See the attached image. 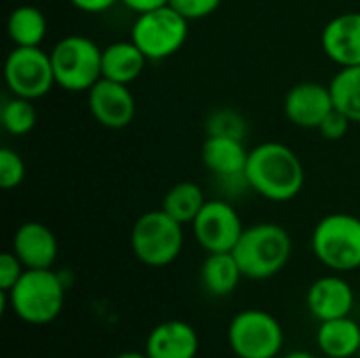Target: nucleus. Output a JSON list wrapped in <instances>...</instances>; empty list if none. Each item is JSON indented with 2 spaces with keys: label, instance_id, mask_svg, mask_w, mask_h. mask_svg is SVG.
<instances>
[{
  "label": "nucleus",
  "instance_id": "obj_1",
  "mask_svg": "<svg viewBox=\"0 0 360 358\" xmlns=\"http://www.w3.org/2000/svg\"><path fill=\"white\" fill-rule=\"evenodd\" d=\"M245 181L266 200L289 203L304 190L306 171L300 156L287 143L264 141L249 150Z\"/></svg>",
  "mask_w": 360,
  "mask_h": 358
},
{
  "label": "nucleus",
  "instance_id": "obj_2",
  "mask_svg": "<svg viewBox=\"0 0 360 358\" xmlns=\"http://www.w3.org/2000/svg\"><path fill=\"white\" fill-rule=\"evenodd\" d=\"M0 293L2 310L11 306L17 319L36 327L53 323L65 306V283L53 268H25L17 285Z\"/></svg>",
  "mask_w": 360,
  "mask_h": 358
},
{
  "label": "nucleus",
  "instance_id": "obj_3",
  "mask_svg": "<svg viewBox=\"0 0 360 358\" xmlns=\"http://www.w3.org/2000/svg\"><path fill=\"white\" fill-rule=\"evenodd\" d=\"M245 279L268 281L285 270L293 253L291 234L272 222L245 228L240 241L232 249Z\"/></svg>",
  "mask_w": 360,
  "mask_h": 358
},
{
  "label": "nucleus",
  "instance_id": "obj_4",
  "mask_svg": "<svg viewBox=\"0 0 360 358\" xmlns=\"http://www.w3.org/2000/svg\"><path fill=\"white\" fill-rule=\"evenodd\" d=\"M310 249L329 270L342 274L360 270V217L329 213L312 230Z\"/></svg>",
  "mask_w": 360,
  "mask_h": 358
},
{
  "label": "nucleus",
  "instance_id": "obj_5",
  "mask_svg": "<svg viewBox=\"0 0 360 358\" xmlns=\"http://www.w3.org/2000/svg\"><path fill=\"white\" fill-rule=\"evenodd\" d=\"M184 241V224L162 209L139 215L131 228L133 255L150 268H165L173 264L181 255Z\"/></svg>",
  "mask_w": 360,
  "mask_h": 358
},
{
  "label": "nucleus",
  "instance_id": "obj_6",
  "mask_svg": "<svg viewBox=\"0 0 360 358\" xmlns=\"http://www.w3.org/2000/svg\"><path fill=\"white\" fill-rule=\"evenodd\" d=\"M99 44L82 34H72L55 42L51 51L57 87L70 93H84L101 78Z\"/></svg>",
  "mask_w": 360,
  "mask_h": 358
},
{
  "label": "nucleus",
  "instance_id": "obj_7",
  "mask_svg": "<svg viewBox=\"0 0 360 358\" xmlns=\"http://www.w3.org/2000/svg\"><path fill=\"white\" fill-rule=\"evenodd\" d=\"M190 21L171 4L139 13L131 27V40L141 49L148 61L173 57L188 40Z\"/></svg>",
  "mask_w": 360,
  "mask_h": 358
},
{
  "label": "nucleus",
  "instance_id": "obj_8",
  "mask_svg": "<svg viewBox=\"0 0 360 358\" xmlns=\"http://www.w3.org/2000/svg\"><path fill=\"white\" fill-rule=\"evenodd\" d=\"M228 346L236 358H276L285 346V331L274 314L249 308L230 321Z\"/></svg>",
  "mask_w": 360,
  "mask_h": 358
},
{
  "label": "nucleus",
  "instance_id": "obj_9",
  "mask_svg": "<svg viewBox=\"0 0 360 358\" xmlns=\"http://www.w3.org/2000/svg\"><path fill=\"white\" fill-rule=\"evenodd\" d=\"M4 80L13 95L25 99L44 97L55 82L51 53L40 46H15L4 61Z\"/></svg>",
  "mask_w": 360,
  "mask_h": 358
},
{
  "label": "nucleus",
  "instance_id": "obj_10",
  "mask_svg": "<svg viewBox=\"0 0 360 358\" xmlns=\"http://www.w3.org/2000/svg\"><path fill=\"white\" fill-rule=\"evenodd\" d=\"M196 243L207 253H226L236 247L245 226L238 211L226 200H207L196 219L190 224Z\"/></svg>",
  "mask_w": 360,
  "mask_h": 358
},
{
  "label": "nucleus",
  "instance_id": "obj_11",
  "mask_svg": "<svg viewBox=\"0 0 360 358\" xmlns=\"http://www.w3.org/2000/svg\"><path fill=\"white\" fill-rule=\"evenodd\" d=\"M89 112L105 129H124L135 120L137 103L129 84L99 78L89 91Z\"/></svg>",
  "mask_w": 360,
  "mask_h": 358
},
{
  "label": "nucleus",
  "instance_id": "obj_12",
  "mask_svg": "<svg viewBox=\"0 0 360 358\" xmlns=\"http://www.w3.org/2000/svg\"><path fill=\"white\" fill-rule=\"evenodd\" d=\"M333 108L331 87L314 80H304L291 87L283 103L287 120L300 129H319Z\"/></svg>",
  "mask_w": 360,
  "mask_h": 358
},
{
  "label": "nucleus",
  "instance_id": "obj_13",
  "mask_svg": "<svg viewBox=\"0 0 360 358\" xmlns=\"http://www.w3.org/2000/svg\"><path fill=\"white\" fill-rule=\"evenodd\" d=\"M356 304V295L352 285L342 279L338 272L316 279L306 293V306L308 312L319 321H331L350 317Z\"/></svg>",
  "mask_w": 360,
  "mask_h": 358
},
{
  "label": "nucleus",
  "instance_id": "obj_14",
  "mask_svg": "<svg viewBox=\"0 0 360 358\" xmlns=\"http://www.w3.org/2000/svg\"><path fill=\"white\" fill-rule=\"evenodd\" d=\"M321 46L340 68L360 65V11L329 19L321 34Z\"/></svg>",
  "mask_w": 360,
  "mask_h": 358
},
{
  "label": "nucleus",
  "instance_id": "obj_15",
  "mask_svg": "<svg viewBox=\"0 0 360 358\" xmlns=\"http://www.w3.org/2000/svg\"><path fill=\"white\" fill-rule=\"evenodd\" d=\"M27 270L53 268L59 255L55 232L42 222H25L13 234L11 249Z\"/></svg>",
  "mask_w": 360,
  "mask_h": 358
},
{
  "label": "nucleus",
  "instance_id": "obj_16",
  "mask_svg": "<svg viewBox=\"0 0 360 358\" xmlns=\"http://www.w3.org/2000/svg\"><path fill=\"white\" fill-rule=\"evenodd\" d=\"M198 350L200 338L186 321H165L146 340V354L150 358H196Z\"/></svg>",
  "mask_w": 360,
  "mask_h": 358
},
{
  "label": "nucleus",
  "instance_id": "obj_17",
  "mask_svg": "<svg viewBox=\"0 0 360 358\" xmlns=\"http://www.w3.org/2000/svg\"><path fill=\"white\" fill-rule=\"evenodd\" d=\"M202 165L219 179H245L249 150L243 139L228 135H207L200 148Z\"/></svg>",
  "mask_w": 360,
  "mask_h": 358
},
{
  "label": "nucleus",
  "instance_id": "obj_18",
  "mask_svg": "<svg viewBox=\"0 0 360 358\" xmlns=\"http://www.w3.org/2000/svg\"><path fill=\"white\" fill-rule=\"evenodd\" d=\"M146 63L148 57L133 40H118L108 44L101 53V78L131 84L143 74Z\"/></svg>",
  "mask_w": 360,
  "mask_h": 358
},
{
  "label": "nucleus",
  "instance_id": "obj_19",
  "mask_svg": "<svg viewBox=\"0 0 360 358\" xmlns=\"http://www.w3.org/2000/svg\"><path fill=\"white\" fill-rule=\"evenodd\" d=\"M316 346L327 358H354L360 354V325L352 317L319 323Z\"/></svg>",
  "mask_w": 360,
  "mask_h": 358
},
{
  "label": "nucleus",
  "instance_id": "obj_20",
  "mask_svg": "<svg viewBox=\"0 0 360 358\" xmlns=\"http://www.w3.org/2000/svg\"><path fill=\"white\" fill-rule=\"evenodd\" d=\"M245 279L232 251L226 253H207L200 266V283L205 291L213 298H228L236 291Z\"/></svg>",
  "mask_w": 360,
  "mask_h": 358
},
{
  "label": "nucleus",
  "instance_id": "obj_21",
  "mask_svg": "<svg viewBox=\"0 0 360 358\" xmlns=\"http://www.w3.org/2000/svg\"><path fill=\"white\" fill-rule=\"evenodd\" d=\"M46 17L34 4L15 6L6 21V34L15 46H40L46 36Z\"/></svg>",
  "mask_w": 360,
  "mask_h": 358
},
{
  "label": "nucleus",
  "instance_id": "obj_22",
  "mask_svg": "<svg viewBox=\"0 0 360 358\" xmlns=\"http://www.w3.org/2000/svg\"><path fill=\"white\" fill-rule=\"evenodd\" d=\"M205 203H207V196L196 181H177L162 196L160 209L186 226V224H192L196 219V215L200 213Z\"/></svg>",
  "mask_w": 360,
  "mask_h": 358
},
{
  "label": "nucleus",
  "instance_id": "obj_23",
  "mask_svg": "<svg viewBox=\"0 0 360 358\" xmlns=\"http://www.w3.org/2000/svg\"><path fill=\"white\" fill-rule=\"evenodd\" d=\"M333 103L354 124H360V65L340 68L329 82Z\"/></svg>",
  "mask_w": 360,
  "mask_h": 358
},
{
  "label": "nucleus",
  "instance_id": "obj_24",
  "mask_svg": "<svg viewBox=\"0 0 360 358\" xmlns=\"http://www.w3.org/2000/svg\"><path fill=\"white\" fill-rule=\"evenodd\" d=\"M36 120H38V112L34 108V101L25 99V97L13 95L11 99L4 101V106L0 110V122L4 127V131L15 137L27 135L36 127Z\"/></svg>",
  "mask_w": 360,
  "mask_h": 358
},
{
  "label": "nucleus",
  "instance_id": "obj_25",
  "mask_svg": "<svg viewBox=\"0 0 360 358\" xmlns=\"http://www.w3.org/2000/svg\"><path fill=\"white\" fill-rule=\"evenodd\" d=\"M207 133L209 135H228V137H236V139H243L245 133H247V122L245 118L234 112V110H215L211 116H209V122H207Z\"/></svg>",
  "mask_w": 360,
  "mask_h": 358
},
{
  "label": "nucleus",
  "instance_id": "obj_26",
  "mask_svg": "<svg viewBox=\"0 0 360 358\" xmlns=\"http://www.w3.org/2000/svg\"><path fill=\"white\" fill-rule=\"evenodd\" d=\"M25 177V162L13 148L0 150V188L13 190L17 188Z\"/></svg>",
  "mask_w": 360,
  "mask_h": 358
},
{
  "label": "nucleus",
  "instance_id": "obj_27",
  "mask_svg": "<svg viewBox=\"0 0 360 358\" xmlns=\"http://www.w3.org/2000/svg\"><path fill=\"white\" fill-rule=\"evenodd\" d=\"M169 4L188 21H194L213 15L219 8L221 0H169Z\"/></svg>",
  "mask_w": 360,
  "mask_h": 358
},
{
  "label": "nucleus",
  "instance_id": "obj_28",
  "mask_svg": "<svg viewBox=\"0 0 360 358\" xmlns=\"http://www.w3.org/2000/svg\"><path fill=\"white\" fill-rule=\"evenodd\" d=\"M350 124H352V120H350L344 112H340L338 108H333V110L329 112V116L321 122L319 133H321L325 139H329V141H340V139H344V137L348 135Z\"/></svg>",
  "mask_w": 360,
  "mask_h": 358
},
{
  "label": "nucleus",
  "instance_id": "obj_29",
  "mask_svg": "<svg viewBox=\"0 0 360 358\" xmlns=\"http://www.w3.org/2000/svg\"><path fill=\"white\" fill-rule=\"evenodd\" d=\"M23 272H25V266L13 251L2 253L0 255V291H11Z\"/></svg>",
  "mask_w": 360,
  "mask_h": 358
},
{
  "label": "nucleus",
  "instance_id": "obj_30",
  "mask_svg": "<svg viewBox=\"0 0 360 358\" xmlns=\"http://www.w3.org/2000/svg\"><path fill=\"white\" fill-rule=\"evenodd\" d=\"M78 11H82V13H105V11H110L116 2H120V0H70Z\"/></svg>",
  "mask_w": 360,
  "mask_h": 358
},
{
  "label": "nucleus",
  "instance_id": "obj_31",
  "mask_svg": "<svg viewBox=\"0 0 360 358\" xmlns=\"http://www.w3.org/2000/svg\"><path fill=\"white\" fill-rule=\"evenodd\" d=\"M120 4H124L129 11L139 15V13H148V11L160 8V6L169 4V0H120Z\"/></svg>",
  "mask_w": 360,
  "mask_h": 358
},
{
  "label": "nucleus",
  "instance_id": "obj_32",
  "mask_svg": "<svg viewBox=\"0 0 360 358\" xmlns=\"http://www.w3.org/2000/svg\"><path fill=\"white\" fill-rule=\"evenodd\" d=\"M283 358H316L312 352H308V350H291V352H287Z\"/></svg>",
  "mask_w": 360,
  "mask_h": 358
},
{
  "label": "nucleus",
  "instance_id": "obj_33",
  "mask_svg": "<svg viewBox=\"0 0 360 358\" xmlns=\"http://www.w3.org/2000/svg\"><path fill=\"white\" fill-rule=\"evenodd\" d=\"M114 358H150L146 354V350L143 352H135V350H127V352H120V354H116Z\"/></svg>",
  "mask_w": 360,
  "mask_h": 358
},
{
  "label": "nucleus",
  "instance_id": "obj_34",
  "mask_svg": "<svg viewBox=\"0 0 360 358\" xmlns=\"http://www.w3.org/2000/svg\"><path fill=\"white\" fill-rule=\"evenodd\" d=\"M359 358H360V354H359Z\"/></svg>",
  "mask_w": 360,
  "mask_h": 358
}]
</instances>
